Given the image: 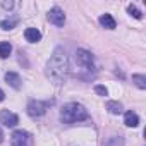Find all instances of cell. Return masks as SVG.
<instances>
[{
    "instance_id": "obj_1",
    "label": "cell",
    "mask_w": 146,
    "mask_h": 146,
    "mask_svg": "<svg viewBox=\"0 0 146 146\" xmlns=\"http://www.w3.org/2000/svg\"><path fill=\"white\" fill-rule=\"evenodd\" d=\"M67 72H69V57H67V52L62 48V46H57L48 60V65H46V76L55 83V84H60L65 81L67 78Z\"/></svg>"
},
{
    "instance_id": "obj_2",
    "label": "cell",
    "mask_w": 146,
    "mask_h": 146,
    "mask_svg": "<svg viewBox=\"0 0 146 146\" xmlns=\"http://www.w3.org/2000/svg\"><path fill=\"white\" fill-rule=\"evenodd\" d=\"M90 115H88V110L81 105V103H67L64 105V108L60 110V120L64 124H74V122H81V120H86Z\"/></svg>"
},
{
    "instance_id": "obj_3",
    "label": "cell",
    "mask_w": 146,
    "mask_h": 146,
    "mask_svg": "<svg viewBox=\"0 0 146 146\" xmlns=\"http://www.w3.org/2000/svg\"><path fill=\"white\" fill-rule=\"evenodd\" d=\"M11 146H33V136L28 131H14L11 136Z\"/></svg>"
},
{
    "instance_id": "obj_4",
    "label": "cell",
    "mask_w": 146,
    "mask_h": 146,
    "mask_svg": "<svg viewBox=\"0 0 146 146\" xmlns=\"http://www.w3.org/2000/svg\"><path fill=\"white\" fill-rule=\"evenodd\" d=\"M48 108V103L45 102H40V100H31L28 103V113L31 117H41Z\"/></svg>"
},
{
    "instance_id": "obj_5",
    "label": "cell",
    "mask_w": 146,
    "mask_h": 146,
    "mask_svg": "<svg viewBox=\"0 0 146 146\" xmlns=\"http://www.w3.org/2000/svg\"><path fill=\"white\" fill-rule=\"evenodd\" d=\"M76 60H78V64L81 65V67H86V69H93V55L88 52V50H84V48H79L78 52H76Z\"/></svg>"
},
{
    "instance_id": "obj_6",
    "label": "cell",
    "mask_w": 146,
    "mask_h": 146,
    "mask_svg": "<svg viewBox=\"0 0 146 146\" xmlns=\"http://www.w3.org/2000/svg\"><path fill=\"white\" fill-rule=\"evenodd\" d=\"M0 124H4L5 127H16L19 124V117L11 110H2L0 112Z\"/></svg>"
},
{
    "instance_id": "obj_7",
    "label": "cell",
    "mask_w": 146,
    "mask_h": 146,
    "mask_svg": "<svg viewBox=\"0 0 146 146\" xmlns=\"http://www.w3.org/2000/svg\"><path fill=\"white\" fill-rule=\"evenodd\" d=\"M48 21L52 23V24H55V26H64V23H65V14H64V11L60 9V7H53V9H50V12H48Z\"/></svg>"
},
{
    "instance_id": "obj_8",
    "label": "cell",
    "mask_w": 146,
    "mask_h": 146,
    "mask_svg": "<svg viewBox=\"0 0 146 146\" xmlns=\"http://www.w3.org/2000/svg\"><path fill=\"white\" fill-rule=\"evenodd\" d=\"M5 81H7V84H9L11 88H14V90H21V86H23L21 76L17 74V72H7V74H5Z\"/></svg>"
},
{
    "instance_id": "obj_9",
    "label": "cell",
    "mask_w": 146,
    "mask_h": 146,
    "mask_svg": "<svg viewBox=\"0 0 146 146\" xmlns=\"http://www.w3.org/2000/svg\"><path fill=\"white\" fill-rule=\"evenodd\" d=\"M24 38L29 41V43H38L41 40V33L36 29V28H28L24 31Z\"/></svg>"
},
{
    "instance_id": "obj_10",
    "label": "cell",
    "mask_w": 146,
    "mask_h": 146,
    "mask_svg": "<svg viewBox=\"0 0 146 146\" xmlns=\"http://www.w3.org/2000/svg\"><path fill=\"white\" fill-rule=\"evenodd\" d=\"M124 124H125L127 127H137V125H139V117H137V113H134L132 110L125 112V115H124Z\"/></svg>"
},
{
    "instance_id": "obj_11",
    "label": "cell",
    "mask_w": 146,
    "mask_h": 146,
    "mask_svg": "<svg viewBox=\"0 0 146 146\" xmlns=\"http://www.w3.org/2000/svg\"><path fill=\"white\" fill-rule=\"evenodd\" d=\"M100 24H102L103 28H107V29H115V26H117L115 19H113L110 14H103V16L100 17Z\"/></svg>"
},
{
    "instance_id": "obj_12",
    "label": "cell",
    "mask_w": 146,
    "mask_h": 146,
    "mask_svg": "<svg viewBox=\"0 0 146 146\" xmlns=\"http://www.w3.org/2000/svg\"><path fill=\"white\" fill-rule=\"evenodd\" d=\"M17 24H19V17L14 16V17H7V19H4L2 23H0V28L7 31V29H14Z\"/></svg>"
},
{
    "instance_id": "obj_13",
    "label": "cell",
    "mask_w": 146,
    "mask_h": 146,
    "mask_svg": "<svg viewBox=\"0 0 146 146\" xmlns=\"http://www.w3.org/2000/svg\"><path fill=\"white\" fill-rule=\"evenodd\" d=\"M12 52V45L9 41H0V58H7Z\"/></svg>"
},
{
    "instance_id": "obj_14",
    "label": "cell",
    "mask_w": 146,
    "mask_h": 146,
    "mask_svg": "<svg viewBox=\"0 0 146 146\" xmlns=\"http://www.w3.org/2000/svg\"><path fill=\"white\" fill-rule=\"evenodd\" d=\"M107 110L113 115H119L122 112V105H120V102H107Z\"/></svg>"
},
{
    "instance_id": "obj_15",
    "label": "cell",
    "mask_w": 146,
    "mask_h": 146,
    "mask_svg": "<svg viewBox=\"0 0 146 146\" xmlns=\"http://www.w3.org/2000/svg\"><path fill=\"white\" fill-rule=\"evenodd\" d=\"M132 81L136 83V86H137L139 90H144V88H146V78H144L143 74H134V76H132Z\"/></svg>"
},
{
    "instance_id": "obj_16",
    "label": "cell",
    "mask_w": 146,
    "mask_h": 146,
    "mask_svg": "<svg viewBox=\"0 0 146 146\" xmlns=\"http://www.w3.org/2000/svg\"><path fill=\"white\" fill-rule=\"evenodd\" d=\"M127 12H129L131 16H134L136 19H141V17H143L141 11H139V9H137V7L134 5V4H129V5H127Z\"/></svg>"
},
{
    "instance_id": "obj_17",
    "label": "cell",
    "mask_w": 146,
    "mask_h": 146,
    "mask_svg": "<svg viewBox=\"0 0 146 146\" xmlns=\"http://www.w3.org/2000/svg\"><path fill=\"white\" fill-rule=\"evenodd\" d=\"M95 91H96L100 96H107V95H108L107 88H105V86H102V84H96V86H95Z\"/></svg>"
},
{
    "instance_id": "obj_18",
    "label": "cell",
    "mask_w": 146,
    "mask_h": 146,
    "mask_svg": "<svg viewBox=\"0 0 146 146\" xmlns=\"http://www.w3.org/2000/svg\"><path fill=\"white\" fill-rule=\"evenodd\" d=\"M0 7H4V9H7V11H11L12 7H14V2H7V0H0Z\"/></svg>"
},
{
    "instance_id": "obj_19",
    "label": "cell",
    "mask_w": 146,
    "mask_h": 146,
    "mask_svg": "<svg viewBox=\"0 0 146 146\" xmlns=\"http://www.w3.org/2000/svg\"><path fill=\"white\" fill-rule=\"evenodd\" d=\"M4 98H5V95H4V91L0 90V102H4Z\"/></svg>"
},
{
    "instance_id": "obj_20",
    "label": "cell",
    "mask_w": 146,
    "mask_h": 146,
    "mask_svg": "<svg viewBox=\"0 0 146 146\" xmlns=\"http://www.w3.org/2000/svg\"><path fill=\"white\" fill-rule=\"evenodd\" d=\"M4 141V132H2V129H0V143Z\"/></svg>"
}]
</instances>
